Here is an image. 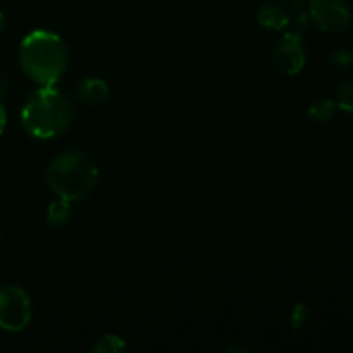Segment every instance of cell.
<instances>
[{
  "mask_svg": "<svg viewBox=\"0 0 353 353\" xmlns=\"http://www.w3.org/2000/svg\"><path fill=\"white\" fill-rule=\"evenodd\" d=\"M74 107L68 95L55 86L34 90L21 109V126L37 140H52L71 128Z\"/></svg>",
  "mask_w": 353,
  "mask_h": 353,
  "instance_id": "6da1fadb",
  "label": "cell"
},
{
  "mask_svg": "<svg viewBox=\"0 0 353 353\" xmlns=\"http://www.w3.org/2000/svg\"><path fill=\"white\" fill-rule=\"evenodd\" d=\"M68 47L57 33L34 30L19 45V65L38 86H55L68 69Z\"/></svg>",
  "mask_w": 353,
  "mask_h": 353,
  "instance_id": "7a4b0ae2",
  "label": "cell"
},
{
  "mask_svg": "<svg viewBox=\"0 0 353 353\" xmlns=\"http://www.w3.org/2000/svg\"><path fill=\"white\" fill-rule=\"evenodd\" d=\"M100 171L97 161L83 150H68L48 164L47 185L57 199L85 202L99 185Z\"/></svg>",
  "mask_w": 353,
  "mask_h": 353,
  "instance_id": "3957f363",
  "label": "cell"
},
{
  "mask_svg": "<svg viewBox=\"0 0 353 353\" xmlns=\"http://www.w3.org/2000/svg\"><path fill=\"white\" fill-rule=\"evenodd\" d=\"M33 317V302L26 290L16 285L0 288V330L21 333Z\"/></svg>",
  "mask_w": 353,
  "mask_h": 353,
  "instance_id": "277c9868",
  "label": "cell"
},
{
  "mask_svg": "<svg viewBox=\"0 0 353 353\" xmlns=\"http://www.w3.org/2000/svg\"><path fill=\"white\" fill-rule=\"evenodd\" d=\"M309 14L324 33H343L352 23V10L345 0H309Z\"/></svg>",
  "mask_w": 353,
  "mask_h": 353,
  "instance_id": "5b68a950",
  "label": "cell"
},
{
  "mask_svg": "<svg viewBox=\"0 0 353 353\" xmlns=\"http://www.w3.org/2000/svg\"><path fill=\"white\" fill-rule=\"evenodd\" d=\"M272 62L276 69L286 76H295L303 71L307 64L305 43L300 33H285L274 45Z\"/></svg>",
  "mask_w": 353,
  "mask_h": 353,
  "instance_id": "8992f818",
  "label": "cell"
},
{
  "mask_svg": "<svg viewBox=\"0 0 353 353\" xmlns=\"http://www.w3.org/2000/svg\"><path fill=\"white\" fill-rule=\"evenodd\" d=\"M110 88L103 79L85 78L76 88V97L85 107H99L109 99Z\"/></svg>",
  "mask_w": 353,
  "mask_h": 353,
  "instance_id": "52a82bcc",
  "label": "cell"
},
{
  "mask_svg": "<svg viewBox=\"0 0 353 353\" xmlns=\"http://www.w3.org/2000/svg\"><path fill=\"white\" fill-rule=\"evenodd\" d=\"M257 21L262 28L271 31H283L288 28L290 16L288 10L279 3H264L257 12Z\"/></svg>",
  "mask_w": 353,
  "mask_h": 353,
  "instance_id": "ba28073f",
  "label": "cell"
},
{
  "mask_svg": "<svg viewBox=\"0 0 353 353\" xmlns=\"http://www.w3.org/2000/svg\"><path fill=\"white\" fill-rule=\"evenodd\" d=\"M71 202H68V200L64 199H57L47 207V212H45V224H47L50 230H62V228H65L71 223Z\"/></svg>",
  "mask_w": 353,
  "mask_h": 353,
  "instance_id": "9c48e42d",
  "label": "cell"
},
{
  "mask_svg": "<svg viewBox=\"0 0 353 353\" xmlns=\"http://www.w3.org/2000/svg\"><path fill=\"white\" fill-rule=\"evenodd\" d=\"M338 105L334 100L331 99H316L312 103L309 105V117L314 121V123L319 124H326L336 116Z\"/></svg>",
  "mask_w": 353,
  "mask_h": 353,
  "instance_id": "30bf717a",
  "label": "cell"
},
{
  "mask_svg": "<svg viewBox=\"0 0 353 353\" xmlns=\"http://www.w3.org/2000/svg\"><path fill=\"white\" fill-rule=\"evenodd\" d=\"M128 348L126 341H124V338L117 336V334L114 333H109V334H103V336H100L99 340L93 343L92 347V352L95 353H119V352H124Z\"/></svg>",
  "mask_w": 353,
  "mask_h": 353,
  "instance_id": "8fae6325",
  "label": "cell"
},
{
  "mask_svg": "<svg viewBox=\"0 0 353 353\" xmlns=\"http://www.w3.org/2000/svg\"><path fill=\"white\" fill-rule=\"evenodd\" d=\"M285 2L286 9L292 10L293 16H295L296 24L302 30H307L312 24V19H310L309 14V0H285Z\"/></svg>",
  "mask_w": 353,
  "mask_h": 353,
  "instance_id": "7c38bea8",
  "label": "cell"
},
{
  "mask_svg": "<svg viewBox=\"0 0 353 353\" xmlns=\"http://www.w3.org/2000/svg\"><path fill=\"white\" fill-rule=\"evenodd\" d=\"M334 102H336L338 109L353 116V78L341 83L336 92V100Z\"/></svg>",
  "mask_w": 353,
  "mask_h": 353,
  "instance_id": "4fadbf2b",
  "label": "cell"
},
{
  "mask_svg": "<svg viewBox=\"0 0 353 353\" xmlns=\"http://www.w3.org/2000/svg\"><path fill=\"white\" fill-rule=\"evenodd\" d=\"M330 62L338 71H348L353 68V50L347 47L334 48L330 54Z\"/></svg>",
  "mask_w": 353,
  "mask_h": 353,
  "instance_id": "5bb4252c",
  "label": "cell"
},
{
  "mask_svg": "<svg viewBox=\"0 0 353 353\" xmlns=\"http://www.w3.org/2000/svg\"><path fill=\"white\" fill-rule=\"evenodd\" d=\"M312 312H310V307L305 303H296L292 310V327L295 331L303 330V327L309 324Z\"/></svg>",
  "mask_w": 353,
  "mask_h": 353,
  "instance_id": "9a60e30c",
  "label": "cell"
},
{
  "mask_svg": "<svg viewBox=\"0 0 353 353\" xmlns=\"http://www.w3.org/2000/svg\"><path fill=\"white\" fill-rule=\"evenodd\" d=\"M6 126H7V110H6V105H3L2 99H0V137H2Z\"/></svg>",
  "mask_w": 353,
  "mask_h": 353,
  "instance_id": "2e32d148",
  "label": "cell"
},
{
  "mask_svg": "<svg viewBox=\"0 0 353 353\" xmlns=\"http://www.w3.org/2000/svg\"><path fill=\"white\" fill-rule=\"evenodd\" d=\"M3 31H6V16L0 12V37H2Z\"/></svg>",
  "mask_w": 353,
  "mask_h": 353,
  "instance_id": "e0dca14e",
  "label": "cell"
},
{
  "mask_svg": "<svg viewBox=\"0 0 353 353\" xmlns=\"http://www.w3.org/2000/svg\"><path fill=\"white\" fill-rule=\"evenodd\" d=\"M0 243H2V233H0Z\"/></svg>",
  "mask_w": 353,
  "mask_h": 353,
  "instance_id": "ac0fdd59",
  "label": "cell"
}]
</instances>
